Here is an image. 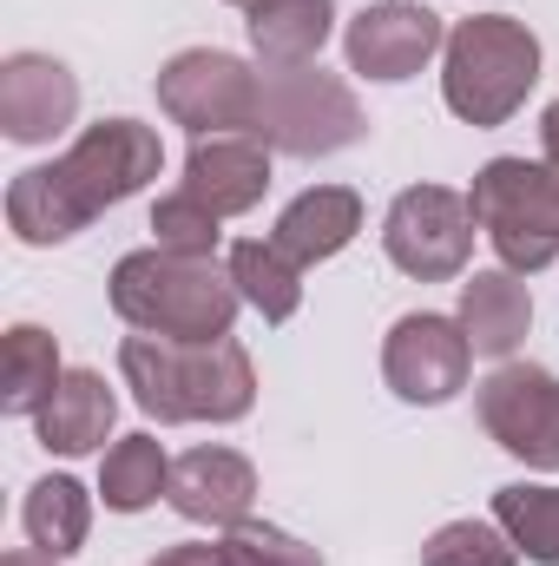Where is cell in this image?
<instances>
[{"label": "cell", "instance_id": "cell-1", "mask_svg": "<svg viewBox=\"0 0 559 566\" xmlns=\"http://www.w3.org/2000/svg\"><path fill=\"white\" fill-rule=\"evenodd\" d=\"M151 165H158V145L145 139L139 126H99L60 171H27V178H20V191H13V224H20L33 244L66 238L86 211H99L106 198H126Z\"/></svg>", "mask_w": 559, "mask_h": 566}, {"label": "cell", "instance_id": "cell-2", "mask_svg": "<svg viewBox=\"0 0 559 566\" xmlns=\"http://www.w3.org/2000/svg\"><path fill=\"white\" fill-rule=\"evenodd\" d=\"M126 376L139 382V402L158 416H238L251 402V369L231 343H211L198 356L165 349L151 336L126 343Z\"/></svg>", "mask_w": 559, "mask_h": 566}, {"label": "cell", "instance_id": "cell-3", "mask_svg": "<svg viewBox=\"0 0 559 566\" xmlns=\"http://www.w3.org/2000/svg\"><path fill=\"white\" fill-rule=\"evenodd\" d=\"M534 40L507 20H474L454 33V53H447V99L454 113L467 119H500L527 86H534Z\"/></svg>", "mask_w": 559, "mask_h": 566}, {"label": "cell", "instance_id": "cell-4", "mask_svg": "<svg viewBox=\"0 0 559 566\" xmlns=\"http://www.w3.org/2000/svg\"><path fill=\"white\" fill-rule=\"evenodd\" d=\"M119 310L133 323L151 329H171V336H211L231 323V290L198 271V264H178V258H133L119 264Z\"/></svg>", "mask_w": 559, "mask_h": 566}, {"label": "cell", "instance_id": "cell-5", "mask_svg": "<svg viewBox=\"0 0 559 566\" xmlns=\"http://www.w3.org/2000/svg\"><path fill=\"white\" fill-rule=\"evenodd\" d=\"M474 211L494 224V244L507 264H547L559 251V178L534 165H487V178L474 185Z\"/></svg>", "mask_w": 559, "mask_h": 566}, {"label": "cell", "instance_id": "cell-6", "mask_svg": "<svg viewBox=\"0 0 559 566\" xmlns=\"http://www.w3.org/2000/svg\"><path fill=\"white\" fill-rule=\"evenodd\" d=\"M389 251L421 277H447L467 258V211L447 191H409L389 218Z\"/></svg>", "mask_w": 559, "mask_h": 566}, {"label": "cell", "instance_id": "cell-7", "mask_svg": "<svg viewBox=\"0 0 559 566\" xmlns=\"http://www.w3.org/2000/svg\"><path fill=\"white\" fill-rule=\"evenodd\" d=\"M487 422L507 434L514 454L559 461V382L540 369H507L487 382Z\"/></svg>", "mask_w": 559, "mask_h": 566}, {"label": "cell", "instance_id": "cell-8", "mask_svg": "<svg viewBox=\"0 0 559 566\" xmlns=\"http://www.w3.org/2000/svg\"><path fill=\"white\" fill-rule=\"evenodd\" d=\"M434 40H441V27H434L428 7H402V0H389V7H376V13L356 20V33H349V60H356L362 73H376V80H402V73H415L421 60H428Z\"/></svg>", "mask_w": 559, "mask_h": 566}, {"label": "cell", "instance_id": "cell-9", "mask_svg": "<svg viewBox=\"0 0 559 566\" xmlns=\"http://www.w3.org/2000/svg\"><path fill=\"white\" fill-rule=\"evenodd\" d=\"M461 363H467V349H461V336H454L441 316H409V323L395 329V343H389V376H395L402 396H415V402L454 396V389H461Z\"/></svg>", "mask_w": 559, "mask_h": 566}, {"label": "cell", "instance_id": "cell-10", "mask_svg": "<svg viewBox=\"0 0 559 566\" xmlns=\"http://www.w3.org/2000/svg\"><path fill=\"white\" fill-rule=\"evenodd\" d=\"M165 99L184 113V119H238L244 106H251V93H244V73L231 66V60H218V53H191V60H178L171 73H165Z\"/></svg>", "mask_w": 559, "mask_h": 566}, {"label": "cell", "instance_id": "cell-11", "mask_svg": "<svg viewBox=\"0 0 559 566\" xmlns=\"http://www.w3.org/2000/svg\"><path fill=\"white\" fill-rule=\"evenodd\" d=\"M66 113H73L66 73L46 66V60H13V73H7V133L13 139H46Z\"/></svg>", "mask_w": 559, "mask_h": 566}, {"label": "cell", "instance_id": "cell-12", "mask_svg": "<svg viewBox=\"0 0 559 566\" xmlns=\"http://www.w3.org/2000/svg\"><path fill=\"white\" fill-rule=\"evenodd\" d=\"M171 501L191 514V521H231L244 501H251V474L238 454H191L178 474H171Z\"/></svg>", "mask_w": 559, "mask_h": 566}, {"label": "cell", "instance_id": "cell-13", "mask_svg": "<svg viewBox=\"0 0 559 566\" xmlns=\"http://www.w3.org/2000/svg\"><path fill=\"white\" fill-rule=\"evenodd\" d=\"M106 422H113V396H106L93 376H66V382L46 396V409H40L46 448H66V454L93 448V441L106 434Z\"/></svg>", "mask_w": 559, "mask_h": 566}, {"label": "cell", "instance_id": "cell-14", "mask_svg": "<svg viewBox=\"0 0 559 566\" xmlns=\"http://www.w3.org/2000/svg\"><path fill=\"white\" fill-rule=\"evenodd\" d=\"M349 231H356V198L349 191H316V198L283 211V251H296V258H329Z\"/></svg>", "mask_w": 559, "mask_h": 566}, {"label": "cell", "instance_id": "cell-15", "mask_svg": "<svg viewBox=\"0 0 559 566\" xmlns=\"http://www.w3.org/2000/svg\"><path fill=\"white\" fill-rule=\"evenodd\" d=\"M191 185H198V198H211L218 211H238V205H251V198L264 191V165H257V151H244V145H211V151L191 158Z\"/></svg>", "mask_w": 559, "mask_h": 566}, {"label": "cell", "instance_id": "cell-16", "mask_svg": "<svg viewBox=\"0 0 559 566\" xmlns=\"http://www.w3.org/2000/svg\"><path fill=\"white\" fill-rule=\"evenodd\" d=\"M467 329L481 349H507L527 329V296L507 277H474L467 283Z\"/></svg>", "mask_w": 559, "mask_h": 566}, {"label": "cell", "instance_id": "cell-17", "mask_svg": "<svg viewBox=\"0 0 559 566\" xmlns=\"http://www.w3.org/2000/svg\"><path fill=\"white\" fill-rule=\"evenodd\" d=\"M500 521L527 541L534 560L559 566V488H507L500 494Z\"/></svg>", "mask_w": 559, "mask_h": 566}, {"label": "cell", "instance_id": "cell-18", "mask_svg": "<svg viewBox=\"0 0 559 566\" xmlns=\"http://www.w3.org/2000/svg\"><path fill=\"white\" fill-rule=\"evenodd\" d=\"M27 527H33V541H40L46 554H66V547L86 534V501H80V488H73V481H46V488H33V501H27Z\"/></svg>", "mask_w": 559, "mask_h": 566}, {"label": "cell", "instance_id": "cell-19", "mask_svg": "<svg viewBox=\"0 0 559 566\" xmlns=\"http://www.w3.org/2000/svg\"><path fill=\"white\" fill-rule=\"evenodd\" d=\"M323 33H329V0H289V7L257 13V46H264V53H277V60L309 53Z\"/></svg>", "mask_w": 559, "mask_h": 566}, {"label": "cell", "instance_id": "cell-20", "mask_svg": "<svg viewBox=\"0 0 559 566\" xmlns=\"http://www.w3.org/2000/svg\"><path fill=\"white\" fill-rule=\"evenodd\" d=\"M40 389H53V343L40 329H13V343H7V409H33Z\"/></svg>", "mask_w": 559, "mask_h": 566}, {"label": "cell", "instance_id": "cell-21", "mask_svg": "<svg viewBox=\"0 0 559 566\" xmlns=\"http://www.w3.org/2000/svg\"><path fill=\"white\" fill-rule=\"evenodd\" d=\"M158 448L151 441H126L113 461H106V501L113 507H145L151 494H158Z\"/></svg>", "mask_w": 559, "mask_h": 566}, {"label": "cell", "instance_id": "cell-22", "mask_svg": "<svg viewBox=\"0 0 559 566\" xmlns=\"http://www.w3.org/2000/svg\"><path fill=\"white\" fill-rule=\"evenodd\" d=\"M238 283L251 290V303H264V316H289L296 310V283L283 271V258L264 251V244H244L238 251Z\"/></svg>", "mask_w": 559, "mask_h": 566}, {"label": "cell", "instance_id": "cell-23", "mask_svg": "<svg viewBox=\"0 0 559 566\" xmlns=\"http://www.w3.org/2000/svg\"><path fill=\"white\" fill-rule=\"evenodd\" d=\"M514 554L487 534V527H447L434 547H428V566H507Z\"/></svg>", "mask_w": 559, "mask_h": 566}, {"label": "cell", "instance_id": "cell-24", "mask_svg": "<svg viewBox=\"0 0 559 566\" xmlns=\"http://www.w3.org/2000/svg\"><path fill=\"white\" fill-rule=\"evenodd\" d=\"M231 560L238 566H316L296 541H283V534H264V527H244V534H231Z\"/></svg>", "mask_w": 559, "mask_h": 566}, {"label": "cell", "instance_id": "cell-25", "mask_svg": "<svg viewBox=\"0 0 559 566\" xmlns=\"http://www.w3.org/2000/svg\"><path fill=\"white\" fill-rule=\"evenodd\" d=\"M158 231H165L171 244H184V251H204V244H211V218H198V211H191L184 198L158 211Z\"/></svg>", "mask_w": 559, "mask_h": 566}, {"label": "cell", "instance_id": "cell-26", "mask_svg": "<svg viewBox=\"0 0 559 566\" xmlns=\"http://www.w3.org/2000/svg\"><path fill=\"white\" fill-rule=\"evenodd\" d=\"M165 566H218V560H211L204 547H191V554H171V560H165Z\"/></svg>", "mask_w": 559, "mask_h": 566}, {"label": "cell", "instance_id": "cell-27", "mask_svg": "<svg viewBox=\"0 0 559 566\" xmlns=\"http://www.w3.org/2000/svg\"><path fill=\"white\" fill-rule=\"evenodd\" d=\"M547 145H553V158H559V106L547 113Z\"/></svg>", "mask_w": 559, "mask_h": 566}, {"label": "cell", "instance_id": "cell-28", "mask_svg": "<svg viewBox=\"0 0 559 566\" xmlns=\"http://www.w3.org/2000/svg\"><path fill=\"white\" fill-rule=\"evenodd\" d=\"M7 566H33V560H7Z\"/></svg>", "mask_w": 559, "mask_h": 566}]
</instances>
